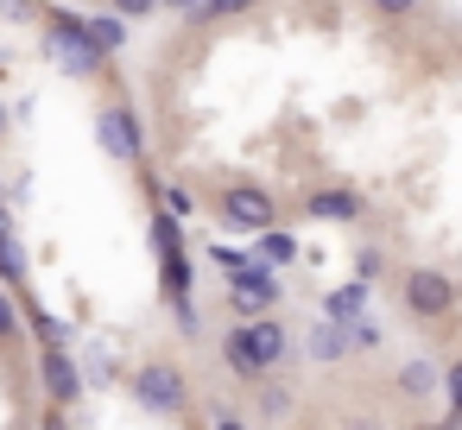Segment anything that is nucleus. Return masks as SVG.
<instances>
[{
    "label": "nucleus",
    "instance_id": "1",
    "mask_svg": "<svg viewBox=\"0 0 462 430\" xmlns=\"http://www.w3.org/2000/svg\"><path fill=\"white\" fill-rule=\"evenodd\" d=\"M222 354L235 361V373L266 380V367H279V361L291 354V335H285V323L266 310V316H247L235 335H222Z\"/></svg>",
    "mask_w": 462,
    "mask_h": 430
},
{
    "label": "nucleus",
    "instance_id": "2",
    "mask_svg": "<svg viewBox=\"0 0 462 430\" xmlns=\"http://www.w3.org/2000/svg\"><path fill=\"white\" fill-rule=\"evenodd\" d=\"M45 58H51L58 70H70V77H96V70L108 64V58H102V51L89 45L83 20H77V14H64V7H58V14L45 20Z\"/></svg>",
    "mask_w": 462,
    "mask_h": 430
},
{
    "label": "nucleus",
    "instance_id": "3",
    "mask_svg": "<svg viewBox=\"0 0 462 430\" xmlns=\"http://www.w3.org/2000/svg\"><path fill=\"white\" fill-rule=\"evenodd\" d=\"M279 291H285V285H279V272H273V266L241 260V266H235V285H228V304H235L241 316H266V310L279 304Z\"/></svg>",
    "mask_w": 462,
    "mask_h": 430
},
{
    "label": "nucleus",
    "instance_id": "4",
    "mask_svg": "<svg viewBox=\"0 0 462 430\" xmlns=\"http://www.w3.org/2000/svg\"><path fill=\"white\" fill-rule=\"evenodd\" d=\"M222 215H228L235 228L260 234V228H273V222H279V203H273V190H266V184H228V190H222Z\"/></svg>",
    "mask_w": 462,
    "mask_h": 430
},
{
    "label": "nucleus",
    "instance_id": "5",
    "mask_svg": "<svg viewBox=\"0 0 462 430\" xmlns=\"http://www.w3.org/2000/svg\"><path fill=\"white\" fill-rule=\"evenodd\" d=\"M134 392H140V405L146 411H184V373L178 367H165V361H146L140 373H134Z\"/></svg>",
    "mask_w": 462,
    "mask_h": 430
},
{
    "label": "nucleus",
    "instance_id": "6",
    "mask_svg": "<svg viewBox=\"0 0 462 430\" xmlns=\"http://www.w3.org/2000/svg\"><path fill=\"white\" fill-rule=\"evenodd\" d=\"M96 140H102V152L121 159V165H140V152H146V140H140V127H134L127 108H102V114H96Z\"/></svg>",
    "mask_w": 462,
    "mask_h": 430
},
{
    "label": "nucleus",
    "instance_id": "7",
    "mask_svg": "<svg viewBox=\"0 0 462 430\" xmlns=\"http://www.w3.org/2000/svg\"><path fill=\"white\" fill-rule=\"evenodd\" d=\"M405 310H411V316H449V310H456V285H449L443 272L418 266V272L405 279Z\"/></svg>",
    "mask_w": 462,
    "mask_h": 430
},
{
    "label": "nucleus",
    "instance_id": "8",
    "mask_svg": "<svg viewBox=\"0 0 462 430\" xmlns=\"http://www.w3.org/2000/svg\"><path fill=\"white\" fill-rule=\"evenodd\" d=\"M45 392H51V398H64V405L83 392V373H77L70 348H45Z\"/></svg>",
    "mask_w": 462,
    "mask_h": 430
},
{
    "label": "nucleus",
    "instance_id": "9",
    "mask_svg": "<svg viewBox=\"0 0 462 430\" xmlns=\"http://www.w3.org/2000/svg\"><path fill=\"white\" fill-rule=\"evenodd\" d=\"M83 32H89V45L102 51V58H115V51H127V20L121 14H96V20H83Z\"/></svg>",
    "mask_w": 462,
    "mask_h": 430
},
{
    "label": "nucleus",
    "instance_id": "10",
    "mask_svg": "<svg viewBox=\"0 0 462 430\" xmlns=\"http://www.w3.org/2000/svg\"><path fill=\"white\" fill-rule=\"evenodd\" d=\"M304 209H310V215H329V222H355V215H361V197H355V190H310Z\"/></svg>",
    "mask_w": 462,
    "mask_h": 430
},
{
    "label": "nucleus",
    "instance_id": "11",
    "mask_svg": "<svg viewBox=\"0 0 462 430\" xmlns=\"http://www.w3.org/2000/svg\"><path fill=\"white\" fill-rule=\"evenodd\" d=\"M367 291H374L367 279H355V285H342V291H336V297L323 304V316H329V323H355V316L367 310Z\"/></svg>",
    "mask_w": 462,
    "mask_h": 430
},
{
    "label": "nucleus",
    "instance_id": "12",
    "mask_svg": "<svg viewBox=\"0 0 462 430\" xmlns=\"http://www.w3.org/2000/svg\"><path fill=\"white\" fill-rule=\"evenodd\" d=\"M342 354H348V335H342V323L317 316V329H310V361H342Z\"/></svg>",
    "mask_w": 462,
    "mask_h": 430
},
{
    "label": "nucleus",
    "instance_id": "13",
    "mask_svg": "<svg viewBox=\"0 0 462 430\" xmlns=\"http://www.w3.org/2000/svg\"><path fill=\"white\" fill-rule=\"evenodd\" d=\"M393 386H399L405 398H430V392H437V367H430V361H405Z\"/></svg>",
    "mask_w": 462,
    "mask_h": 430
},
{
    "label": "nucleus",
    "instance_id": "14",
    "mask_svg": "<svg viewBox=\"0 0 462 430\" xmlns=\"http://www.w3.org/2000/svg\"><path fill=\"white\" fill-rule=\"evenodd\" d=\"M0 279H7V285H26V247H20L14 228H0Z\"/></svg>",
    "mask_w": 462,
    "mask_h": 430
},
{
    "label": "nucleus",
    "instance_id": "15",
    "mask_svg": "<svg viewBox=\"0 0 462 430\" xmlns=\"http://www.w3.org/2000/svg\"><path fill=\"white\" fill-rule=\"evenodd\" d=\"M291 253H298V241H291V234H279V228H260V241H254V260H260V266H285Z\"/></svg>",
    "mask_w": 462,
    "mask_h": 430
},
{
    "label": "nucleus",
    "instance_id": "16",
    "mask_svg": "<svg viewBox=\"0 0 462 430\" xmlns=\"http://www.w3.org/2000/svg\"><path fill=\"white\" fill-rule=\"evenodd\" d=\"M152 247H159V260H178L184 253V228L171 215H152Z\"/></svg>",
    "mask_w": 462,
    "mask_h": 430
},
{
    "label": "nucleus",
    "instance_id": "17",
    "mask_svg": "<svg viewBox=\"0 0 462 430\" xmlns=\"http://www.w3.org/2000/svg\"><path fill=\"white\" fill-rule=\"evenodd\" d=\"M342 335H348V354H355V348H367V354H374V348L386 342V335H380V323H374L367 310H361L355 323H342Z\"/></svg>",
    "mask_w": 462,
    "mask_h": 430
},
{
    "label": "nucleus",
    "instance_id": "18",
    "mask_svg": "<svg viewBox=\"0 0 462 430\" xmlns=\"http://www.w3.org/2000/svg\"><path fill=\"white\" fill-rule=\"evenodd\" d=\"M32 329L45 335V348H70V323H58L51 310H32Z\"/></svg>",
    "mask_w": 462,
    "mask_h": 430
},
{
    "label": "nucleus",
    "instance_id": "19",
    "mask_svg": "<svg viewBox=\"0 0 462 430\" xmlns=\"http://www.w3.org/2000/svg\"><path fill=\"white\" fill-rule=\"evenodd\" d=\"M247 7H254V0H197V20H235Z\"/></svg>",
    "mask_w": 462,
    "mask_h": 430
},
{
    "label": "nucleus",
    "instance_id": "20",
    "mask_svg": "<svg viewBox=\"0 0 462 430\" xmlns=\"http://www.w3.org/2000/svg\"><path fill=\"white\" fill-rule=\"evenodd\" d=\"M355 279H367V285L380 279V253H374V247H361V260H355Z\"/></svg>",
    "mask_w": 462,
    "mask_h": 430
},
{
    "label": "nucleus",
    "instance_id": "21",
    "mask_svg": "<svg viewBox=\"0 0 462 430\" xmlns=\"http://www.w3.org/2000/svg\"><path fill=\"white\" fill-rule=\"evenodd\" d=\"M152 7H159V0H115V14H121V20H146Z\"/></svg>",
    "mask_w": 462,
    "mask_h": 430
},
{
    "label": "nucleus",
    "instance_id": "22",
    "mask_svg": "<svg viewBox=\"0 0 462 430\" xmlns=\"http://www.w3.org/2000/svg\"><path fill=\"white\" fill-rule=\"evenodd\" d=\"M14 329H20V310H14L7 291H0V335H14Z\"/></svg>",
    "mask_w": 462,
    "mask_h": 430
},
{
    "label": "nucleus",
    "instance_id": "23",
    "mask_svg": "<svg viewBox=\"0 0 462 430\" xmlns=\"http://www.w3.org/2000/svg\"><path fill=\"white\" fill-rule=\"evenodd\" d=\"M374 7H380L386 20H405V14H418V0H374Z\"/></svg>",
    "mask_w": 462,
    "mask_h": 430
},
{
    "label": "nucleus",
    "instance_id": "24",
    "mask_svg": "<svg viewBox=\"0 0 462 430\" xmlns=\"http://www.w3.org/2000/svg\"><path fill=\"white\" fill-rule=\"evenodd\" d=\"M437 386H449V405H456V411H462V367H449V373H443V380H437Z\"/></svg>",
    "mask_w": 462,
    "mask_h": 430
},
{
    "label": "nucleus",
    "instance_id": "25",
    "mask_svg": "<svg viewBox=\"0 0 462 430\" xmlns=\"http://www.w3.org/2000/svg\"><path fill=\"white\" fill-rule=\"evenodd\" d=\"M260 405H266V411H273V417H279V411H285V405H291V398H285V392H279V386H273V392H266V386H260Z\"/></svg>",
    "mask_w": 462,
    "mask_h": 430
},
{
    "label": "nucleus",
    "instance_id": "26",
    "mask_svg": "<svg viewBox=\"0 0 462 430\" xmlns=\"http://www.w3.org/2000/svg\"><path fill=\"white\" fill-rule=\"evenodd\" d=\"M0 14H14V20H26V14H32V0H0Z\"/></svg>",
    "mask_w": 462,
    "mask_h": 430
},
{
    "label": "nucleus",
    "instance_id": "27",
    "mask_svg": "<svg viewBox=\"0 0 462 430\" xmlns=\"http://www.w3.org/2000/svg\"><path fill=\"white\" fill-rule=\"evenodd\" d=\"M159 7H171V14H197V0H159Z\"/></svg>",
    "mask_w": 462,
    "mask_h": 430
},
{
    "label": "nucleus",
    "instance_id": "28",
    "mask_svg": "<svg viewBox=\"0 0 462 430\" xmlns=\"http://www.w3.org/2000/svg\"><path fill=\"white\" fill-rule=\"evenodd\" d=\"M216 430H247V424H235V417H222V424H216Z\"/></svg>",
    "mask_w": 462,
    "mask_h": 430
},
{
    "label": "nucleus",
    "instance_id": "29",
    "mask_svg": "<svg viewBox=\"0 0 462 430\" xmlns=\"http://www.w3.org/2000/svg\"><path fill=\"white\" fill-rule=\"evenodd\" d=\"M0 228H14V222H7V203H0Z\"/></svg>",
    "mask_w": 462,
    "mask_h": 430
},
{
    "label": "nucleus",
    "instance_id": "30",
    "mask_svg": "<svg viewBox=\"0 0 462 430\" xmlns=\"http://www.w3.org/2000/svg\"><path fill=\"white\" fill-rule=\"evenodd\" d=\"M0 133H7V108H0Z\"/></svg>",
    "mask_w": 462,
    "mask_h": 430
}]
</instances>
